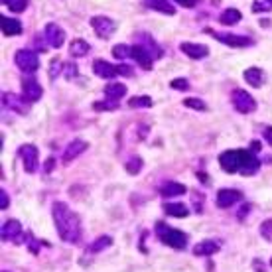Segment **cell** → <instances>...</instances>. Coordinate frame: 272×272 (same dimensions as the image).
I'll list each match as a JSON object with an SVG mask.
<instances>
[{
    "label": "cell",
    "instance_id": "cell-50",
    "mask_svg": "<svg viewBox=\"0 0 272 272\" xmlns=\"http://www.w3.org/2000/svg\"><path fill=\"white\" fill-rule=\"evenodd\" d=\"M248 205H243V207H241V211H239V219H243V217H245L246 213H248Z\"/></svg>",
    "mask_w": 272,
    "mask_h": 272
},
{
    "label": "cell",
    "instance_id": "cell-7",
    "mask_svg": "<svg viewBox=\"0 0 272 272\" xmlns=\"http://www.w3.org/2000/svg\"><path fill=\"white\" fill-rule=\"evenodd\" d=\"M18 158H22L24 170H26L28 174H34V172L38 170L39 152L34 144H24V146H20V148H18Z\"/></svg>",
    "mask_w": 272,
    "mask_h": 272
},
{
    "label": "cell",
    "instance_id": "cell-47",
    "mask_svg": "<svg viewBox=\"0 0 272 272\" xmlns=\"http://www.w3.org/2000/svg\"><path fill=\"white\" fill-rule=\"evenodd\" d=\"M53 166H55V158H48V162H46L44 170H46V172H52Z\"/></svg>",
    "mask_w": 272,
    "mask_h": 272
},
{
    "label": "cell",
    "instance_id": "cell-22",
    "mask_svg": "<svg viewBox=\"0 0 272 272\" xmlns=\"http://www.w3.org/2000/svg\"><path fill=\"white\" fill-rule=\"evenodd\" d=\"M219 250V243L217 241H201L194 246V255L197 257H211Z\"/></svg>",
    "mask_w": 272,
    "mask_h": 272
},
{
    "label": "cell",
    "instance_id": "cell-31",
    "mask_svg": "<svg viewBox=\"0 0 272 272\" xmlns=\"http://www.w3.org/2000/svg\"><path fill=\"white\" fill-rule=\"evenodd\" d=\"M111 243H113V239H111V237H99V239H97L93 245H89V248H87V250L95 255V253H101V250H104L107 246H111Z\"/></svg>",
    "mask_w": 272,
    "mask_h": 272
},
{
    "label": "cell",
    "instance_id": "cell-2",
    "mask_svg": "<svg viewBox=\"0 0 272 272\" xmlns=\"http://www.w3.org/2000/svg\"><path fill=\"white\" fill-rule=\"evenodd\" d=\"M156 235L166 246H172V248H185L187 246V235L178 231V229H172L162 221L156 223Z\"/></svg>",
    "mask_w": 272,
    "mask_h": 272
},
{
    "label": "cell",
    "instance_id": "cell-37",
    "mask_svg": "<svg viewBox=\"0 0 272 272\" xmlns=\"http://www.w3.org/2000/svg\"><path fill=\"white\" fill-rule=\"evenodd\" d=\"M170 87H172V89H176V91H187L190 89V81H187V79H183V77L172 79V81H170Z\"/></svg>",
    "mask_w": 272,
    "mask_h": 272
},
{
    "label": "cell",
    "instance_id": "cell-23",
    "mask_svg": "<svg viewBox=\"0 0 272 272\" xmlns=\"http://www.w3.org/2000/svg\"><path fill=\"white\" fill-rule=\"evenodd\" d=\"M185 192H187V187L183 183H178V181H166L160 187V194L164 197H176V195H183Z\"/></svg>",
    "mask_w": 272,
    "mask_h": 272
},
{
    "label": "cell",
    "instance_id": "cell-20",
    "mask_svg": "<svg viewBox=\"0 0 272 272\" xmlns=\"http://www.w3.org/2000/svg\"><path fill=\"white\" fill-rule=\"evenodd\" d=\"M0 28L4 36H20L22 34V24L16 18H8V16H0Z\"/></svg>",
    "mask_w": 272,
    "mask_h": 272
},
{
    "label": "cell",
    "instance_id": "cell-51",
    "mask_svg": "<svg viewBox=\"0 0 272 272\" xmlns=\"http://www.w3.org/2000/svg\"><path fill=\"white\" fill-rule=\"evenodd\" d=\"M268 2H270V4H272V0H268Z\"/></svg>",
    "mask_w": 272,
    "mask_h": 272
},
{
    "label": "cell",
    "instance_id": "cell-46",
    "mask_svg": "<svg viewBox=\"0 0 272 272\" xmlns=\"http://www.w3.org/2000/svg\"><path fill=\"white\" fill-rule=\"evenodd\" d=\"M201 199L205 201V197H203V195H199L197 192H194V201H195V209H197V211L201 209Z\"/></svg>",
    "mask_w": 272,
    "mask_h": 272
},
{
    "label": "cell",
    "instance_id": "cell-18",
    "mask_svg": "<svg viewBox=\"0 0 272 272\" xmlns=\"http://www.w3.org/2000/svg\"><path fill=\"white\" fill-rule=\"evenodd\" d=\"M241 199V192H237V190H229V187H225V190H219V194H217V207L221 209H227L235 205L237 201Z\"/></svg>",
    "mask_w": 272,
    "mask_h": 272
},
{
    "label": "cell",
    "instance_id": "cell-48",
    "mask_svg": "<svg viewBox=\"0 0 272 272\" xmlns=\"http://www.w3.org/2000/svg\"><path fill=\"white\" fill-rule=\"evenodd\" d=\"M34 44L38 46V50H39V52H41V50H44V48L48 46V44H41V36H36V38H34Z\"/></svg>",
    "mask_w": 272,
    "mask_h": 272
},
{
    "label": "cell",
    "instance_id": "cell-39",
    "mask_svg": "<svg viewBox=\"0 0 272 272\" xmlns=\"http://www.w3.org/2000/svg\"><path fill=\"white\" fill-rule=\"evenodd\" d=\"M260 235H262L266 241H272V219L264 221V223L260 225Z\"/></svg>",
    "mask_w": 272,
    "mask_h": 272
},
{
    "label": "cell",
    "instance_id": "cell-40",
    "mask_svg": "<svg viewBox=\"0 0 272 272\" xmlns=\"http://www.w3.org/2000/svg\"><path fill=\"white\" fill-rule=\"evenodd\" d=\"M270 8H272V4L268 0H257V2L253 4V10H255V12H268Z\"/></svg>",
    "mask_w": 272,
    "mask_h": 272
},
{
    "label": "cell",
    "instance_id": "cell-14",
    "mask_svg": "<svg viewBox=\"0 0 272 272\" xmlns=\"http://www.w3.org/2000/svg\"><path fill=\"white\" fill-rule=\"evenodd\" d=\"M89 148V144L85 142V140H71V142L67 144V148L64 150V156H61V162L64 164H69V162H73L77 156H81L85 150Z\"/></svg>",
    "mask_w": 272,
    "mask_h": 272
},
{
    "label": "cell",
    "instance_id": "cell-13",
    "mask_svg": "<svg viewBox=\"0 0 272 272\" xmlns=\"http://www.w3.org/2000/svg\"><path fill=\"white\" fill-rule=\"evenodd\" d=\"M2 239L4 241H12V243H20L22 239H26L22 235V225L20 221L16 219H8L4 225H2Z\"/></svg>",
    "mask_w": 272,
    "mask_h": 272
},
{
    "label": "cell",
    "instance_id": "cell-5",
    "mask_svg": "<svg viewBox=\"0 0 272 272\" xmlns=\"http://www.w3.org/2000/svg\"><path fill=\"white\" fill-rule=\"evenodd\" d=\"M205 34L213 36V38L225 44V46H231V48H248L253 44V39L246 38V36H235V34H225V32H215L211 28H205Z\"/></svg>",
    "mask_w": 272,
    "mask_h": 272
},
{
    "label": "cell",
    "instance_id": "cell-8",
    "mask_svg": "<svg viewBox=\"0 0 272 272\" xmlns=\"http://www.w3.org/2000/svg\"><path fill=\"white\" fill-rule=\"evenodd\" d=\"M2 104L6 109L14 111V113H18V115H28V111H30V101H28L26 97L24 95L20 97V95L10 93V91L2 93Z\"/></svg>",
    "mask_w": 272,
    "mask_h": 272
},
{
    "label": "cell",
    "instance_id": "cell-15",
    "mask_svg": "<svg viewBox=\"0 0 272 272\" xmlns=\"http://www.w3.org/2000/svg\"><path fill=\"white\" fill-rule=\"evenodd\" d=\"M136 38H138V44H140V46H142L144 50L150 53V55H152L154 59H160V57L164 55L162 48H160V46L156 44V39L152 38V36H150L148 32H138V34H136Z\"/></svg>",
    "mask_w": 272,
    "mask_h": 272
},
{
    "label": "cell",
    "instance_id": "cell-34",
    "mask_svg": "<svg viewBox=\"0 0 272 272\" xmlns=\"http://www.w3.org/2000/svg\"><path fill=\"white\" fill-rule=\"evenodd\" d=\"M93 109L95 111H117L118 101H113V99H109V101H97V103H93Z\"/></svg>",
    "mask_w": 272,
    "mask_h": 272
},
{
    "label": "cell",
    "instance_id": "cell-24",
    "mask_svg": "<svg viewBox=\"0 0 272 272\" xmlns=\"http://www.w3.org/2000/svg\"><path fill=\"white\" fill-rule=\"evenodd\" d=\"M241 18H243L241 10H237V8H227V10L219 16V22L223 26H235V24L241 22Z\"/></svg>",
    "mask_w": 272,
    "mask_h": 272
},
{
    "label": "cell",
    "instance_id": "cell-30",
    "mask_svg": "<svg viewBox=\"0 0 272 272\" xmlns=\"http://www.w3.org/2000/svg\"><path fill=\"white\" fill-rule=\"evenodd\" d=\"M28 2H30V0H2V4H4V6H8L14 14L26 12Z\"/></svg>",
    "mask_w": 272,
    "mask_h": 272
},
{
    "label": "cell",
    "instance_id": "cell-17",
    "mask_svg": "<svg viewBox=\"0 0 272 272\" xmlns=\"http://www.w3.org/2000/svg\"><path fill=\"white\" fill-rule=\"evenodd\" d=\"M136 64L140 65L142 69H146V71H150L152 69V64H154V57L150 55V53L144 50L140 44H136V46H132V55H130Z\"/></svg>",
    "mask_w": 272,
    "mask_h": 272
},
{
    "label": "cell",
    "instance_id": "cell-29",
    "mask_svg": "<svg viewBox=\"0 0 272 272\" xmlns=\"http://www.w3.org/2000/svg\"><path fill=\"white\" fill-rule=\"evenodd\" d=\"M129 107L130 109H150L152 107V97H148V95H136V97H132L129 101Z\"/></svg>",
    "mask_w": 272,
    "mask_h": 272
},
{
    "label": "cell",
    "instance_id": "cell-44",
    "mask_svg": "<svg viewBox=\"0 0 272 272\" xmlns=\"http://www.w3.org/2000/svg\"><path fill=\"white\" fill-rule=\"evenodd\" d=\"M180 6H183V8H194L195 4H197V0H176Z\"/></svg>",
    "mask_w": 272,
    "mask_h": 272
},
{
    "label": "cell",
    "instance_id": "cell-4",
    "mask_svg": "<svg viewBox=\"0 0 272 272\" xmlns=\"http://www.w3.org/2000/svg\"><path fill=\"white\" fill-rule=\"evenodd\" d=\"M91 28L95 30V34L101 39H109L115 32H117V22L109 16H93L89 20Z\"/></svg>",
    "mask_w": 272,
    "mask_h": 272
},
{
    "label": "cell",
    "instance_id": "cell-26",
    "mask_svg": "<svg viewBox=\"0 0 272 272\" xmlns=\"http://www.w3.org/2000/svg\"><path fill=\"white\" fill-rule=\"evenodd\" d=\"M89 52H91V46L81 38L73 39L71 46H69V53H71L73 57H83V55H87Z\"/></svg>",
    "mask_w": 272,
    "mask_h": 272
},
{
    "label": "cell",
    "instance_id": "cell-38",
    "mask_svg": "<svg viewBox=\"0 0 272 272\" xmlns=\"http://www.w3.org/2000/svg\"><path fill=\"white\" fill-rule=\"evenodd\" d=\"M26 241H28V248H30V250H32L34 255H38V253H39V245H46L44 241H36L32 233L26 235Z\"/></svg>",
    "mask_w": 272,
    "mask_h": 272
},
{
    "label": "cell",
    "instance_id": "cell-52",
    "mask_svg": "<svg viewBox=\"0 0 272 272\" xmlns=\"http://www.w3.org/2000/svg\"><path fill=\"white\" fill-rule=\"evenodd\" d=\"M270 264H272V262H270Z\"/></svg>",
    "mask_w": 272,
    "mask_h": 272
},
{
    "label": "cell",
    "instance_id": "cell-36",
    "mask_svg": "<svg viewBox=\"0 0 272 272\" xmlns=\"http://www.w3.org/2000/svg\"><path fill=\"white\" fill-rule=\"evenodd\" d=\"M61 73H64V77L65 79H69V81H71V79H75L77 77V65L75 64H71V61H65L64 64V71H61Z\"/></svg>",
    "mask_w": 272,
    "mask_h": 272
},
{
    "label": "cell",
    "instance_id": "cell-9",
    "mask_svg": "<svg viewBox=\"0 0 272 272\" xmlns=\"http://www.w3.org/2000/svg\"><path fill=\"white\" fill-rule=\"evenodd\" d=\"M44 38H46V44L53 48V50H59L65 41V32L61 30V26H57L55 22H48L46 28H44Z\"/></svg>",
    "mask_w": 272,
    "mask_h": 272
},
{
    "label": "cell",
    "instance_id": "cell-12",
    "mask_svg": "<svg viewBox=\"0 0 272 272\" xmlns=\"http://www.w3.org/2000/svg\"><path fill=\"white\" fill-rule=\"evenodd\" d=\"M22 95L26 97L30 103H36V101L41 99L44 89H41V85L34 77H24L22 79Z\"/></svg>",
    "mask_w": 272,
    "mask_h": 272
},
{
    "label": "cell",
    "instance_id": "cell-10",
    "mask_svg": "<svg viewBox=\"0 0 272 272\" xmlns=\"http://www.w3.org/2000/svg\"><path fill=\"white\" fill-rule=\"evenodd\" d=\"M219 164L221 168L225 170L227 174H239L241 170V150H227L219 156Z\"/></svg>",
    "mask_w": 272,
    "mask_h": 272
},
{
    "label": "cell",
    "instance_id": "cell-25",
    "mask_svg": "<svg viewBox=\"0 0 272 272\" xmlns=\"http://www.w3.org/2000/svg\"><path fill=\"white\" fill-rule=\"evenodd\" d=\"M103 93L109 97V99L118 101L120 97H124V95H127V85H122V83H111V85H104Z\"/></svg>",
    "mask_w": 272,
    "mask_h": 272
},
{
    "label": "cell",
    "instance_id": "cell-49",
    "mask_svg": "<svg viewBox=\"0 0 272 272\" xmlns=\"http://www.w3.org/2000/svg\"><path fill=\"white\" fill-rule=\"evenodd\" d=\"M259 150H260V142L259 140H253V142H250V152H255V154H257Z\"/></svg>",
    "mask_w": 272,
    "mask_h": 272
},
{
    "label": "cell",
    "instance_id": "cell-33",
    "mask_svg": "<svg viewBox=\"0 0 272 272\" xmlns=\"http://www.w3.org/2000/svg\"><path fill=\"white\" fill-rule=\"evenodd\" d=\"M124 168H127V172L132 174V176H134V174H138V172L142 170V158H140V156H132L129 162L124 164Z\"/></svg>",
    "mask_w": 272,
    "mask_h": 272
},
{
    "label": "cell",
    "instance_id": "cell-19",
    "mask_svg": "<svg viewBox=\"0 0 272 272\" xmlns=\"http://www.w3.org/2000/svg\"><path fill=\"white\" fill-rule=\"evenodd\" d=\"M93 71H95V75H99V77H103V79H113L118 75L117 65L109 64V61H104V59H97V61L93 64Z\"/></svg>",
    "mask_w": 272,
    "mask_h": 272
},
{
    "label": "cell",
    "instance_id": "cell-3",
    "mask_svg": "<svg viewBox=\"0 0 272 272\" xmlns=\"http://www.w3.org/2000/svg\"><path fill=\"white\" fill-rule=\"evenodd\" d=\"M14 61L18 65V69L24 73H34L39 67V57L34 50H18L14 55Z\"/></svg>",
    "mask_w": 272,
    "mask_h": 272
},
{
    "label": "cell",
    "instance_id": "cell-11",
    "mask_svg": "<svg viewBox=\"0 0 272 272\" xmlns=\"http://www.w3.org/2000/svg\"><path fill=\"white\" fill-rule=\"evenodd\" d=\"M260 168V162L259 158L255 156V152H250V150H241V170H239V174H243V176H253V174H257Z\"/></svg>",
    "mask_w": 272,
    "mask_h": 272
},
{
    "label": "cell",
    "instance_id": "cell-16",
    "mask_svg": "<svg viewBox=\"0 0 272 272\" xmlns=\"http://www.w3.org/2000/svg\"><path fill=\"white\" fill-rule=\"evenodd\" d=\"M180 50L187 57H192V59H203V57H207L209 55V48L207 46H203V44H194V41H183L180 44Z\"/></svg>",
    "mask_w": 272,
    "mask_h": 272
},
{
    "label": "cell",
    "instance_id": "cell-45",
    "mask_svg": "<svg viewBox=\"0 0 272 272\" xmlns=\"http://www.w3.org/2000/svg\"><path fill=\"white\" fill-rule=\"evenodd\" d=\"M262 136H264V140L272 146V127H266V129L262 130Z\"/></svg>",
    "mask_w": 272,
    "mask_h": 272
},
{
    "label": "cell",
    "instance_id": "cell-1",
    "mask_svg": "<svg viewBox=\"0 0 272 272\" xmlns=\"http://www.w3.org/2000/svg\"><path fill=\"white\" fill-rule=\"evenodd\" d=\"M53 213V221H55V227H57V235L64 239L65 243H71L75 245L81 241V221L79 217L69 209L67 203L64 201H55L52 207Z\"/></svg>",
    "mask_w": 272,
    "mask_h": 272
},
{
    "label": "cell",
    "instance_id": "cell-28",
    "mask_svg": "<svg viewBox=\"0 0 272 272\" xmlns=\"http://www.w3.org/2000/svg\"><path fill=\"white\" fill-rule=\"evenodd\" d=\"M162 209L166 211V215H172V217H187L190 215V209L185 207L183 203H164Z\"/></svg>",
    "mask_w": 272,
    "mask_h": 272
},
{
    "label": "cell",
    "instance_id": "cell-21",
    "mask_svg": "<svg viewBox=\"0 0 272 272\" xmlns=\"http://www.w3.org/2000/svg\"><path fill=\"white\" fill-rule=\"evenodd\" d=\"M243 77L245 81L250 85V87H262V83H264V71L260 69V67H248L245 73H243Z\"/></svg>",
    "mask_w": 272,
    "mask_h": 272
},
{
    "label": "cell",
    "instance_id": "cell-41",
    "mask_svg": "<svg viewBox=\"0 0 272 272\" xmlns=\"http://www.w3.org/2000/svg\"><path fill=\"white\" fill-rule=\"evenodd\" d=\"M117 69H118V75H124V77H132V75H134L132 67H130V65H127V64L117 65Z\"/></svg>",
    "mask_w": 272,
    "mask_h": 272
},
{
    "label": "cell",
    "instance_id": "cell-27",
    "mask_svg": "<svg viewBox=\"0 0 272 272\" xmlns=\"http://www.w3.org/2000/svg\"><path fill=\"white\" fill-rule=\"evenodd\" d=\"M146 6L150 8V10H158V12L162 14H176V8L170 4L168 0H146Z\"/></svg>",
    "mask_w": 272,
    "mask_h": 272
},
{
    "label": "cell",
    "instance_id": "cell-43",
    "mask_svg": "<svg viewBox=\"0 0 272 272\" xmlns=\"http://www.w3.org/2000/svg\"><path fill=\"white\" fill-rule=\"evenodd\" d=\"M8 203H10V199H8L6 190H0V209H8Z\"/></svg>",
    "mask_w": 272,
    "mask_h": 272
},
{
    "label": "cell",
    "instance_id": "cell-35",
    "mask_svg": "<svg viewBox=\"0 0 272 272\" xmlns=\"http://www.w3.org/2000/svg\"><path fill=\"white\" fill-rule=\"evenodd\" d=\"M185 107H190V109H195V111H205L207 109V104L203 103L201 99H197V97H187L185 101H183Z\"/></svg>",
    "mask_w": 272,
    "mask_h": 272
},
{
    "label": "cell",
    "instance_id": "cell-42",
    "mask_svg": "<svg viewBox=\"0 0 272 272\" xmlns=\"http://www.w3.org/2000/svg\"><path fill=\"white\" fill-rule=\"evenodd\" d=\"M61 67H64V64H61V61L53 59L52 65H50V69H52V71H50V77H57V73H59V71H64Z\"/></svg>",
    "mask_w": 272,
    "mask_h": 272
},
{
    "label": "cell",
    "instance_id": "cell-6",
    "mask_svg": "<svg viewBox=\"0 0 272 272\" xmlns=\"http://www.w3.org/2000/svg\"><path fill=\"white\" fill-rule=\"evenodd\" d=\"M231 101H233V107L241 115H248V113L257 111V101L250 97V93H246L243 89H235L233 95H231Z\"/></svg>",
    "mask_w": 272,
    "mask_h": 272
},
{
    "label": "cell",
    "instance_id": "cell-32",
    "mask_svg": "<svg viewBox=\"0 0 272 272\" xmlns=\"http://www.w3.org/2000/svg\"><path fill=\"white\" fill-rule=\"evenodd\" d=\"M113 55L117 57V59H127L132 55V46H127V44H117L115 48H113Z\"/></svg>",
    "mask_w": 272,
    "mask_h": 272
}]
</instances>
